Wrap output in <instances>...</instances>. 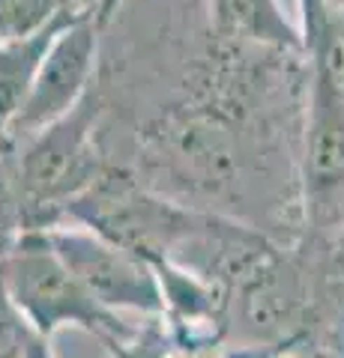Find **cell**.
<instances>
[{"instance_id":"cell-1","label":"cell","mask_w":344,"mask_h":358,"mask_svg":"<svg viewBox=\"0 0 344 358\" xmlns=\"http://www.w3.org/2000/svg\"><path fill=\"white\" fill-rule=\"evenodd\" d=\"M99 117L102 93L90 87V93L69 114L13 150L27 230H48L60 224L69 203H75L105 171L96 150Z\"/></svg>"},{"instance_id":"cell-2","label":"cell","mask_w":344,"mask_h":358,"mask_svg":"<svg viewBox=\"0 0 344 358\" xmlns=\"http://www.w3.org/2000/svg\"><path fill=\"white\" fill-rule=\"evenodd\" d=\"M0 275H4L6 293L13 299L21 320L48 338L66 326L84 329L102 338L108 346L129 343L135 331L123 326L117 313L105 310L99 301L81 287L63 260L48 245L46 230H25L0 257Z\"/></svg>"},{"instance_id":"cell-3","label":"cell","mask_w":344,"mask_h":358,"mask_svg":"<svg viewBox=\"0 0 344 358\" xmlns=\"http://www.w3.org/2000/svg\"><path fill=\"white\" fill-rule=\"evenodd\" d=\"M46 236L63 266L105 310H138L162 317L159 278L144 257L75 221L54 224Z\"/></svg>"},{"instance_id":"cell-4","label":"cell","mask_w":344,"mask_h":358,"mask_svg":"<svg viewBox=\"0 0 344 358\" xmlns=\"http://www.w3.org/2000/svg\"><path fill=\"white\" fill-rule=\"evenodd\" d=\"M99 33L102 27L96 24L93 13H87L69 21L54 36L15 120L9 122V129L0 138V150L13 152L36 131L66 117L90 93L99 57Z\"/></svg>"},{"instance_id":"cell-5","label":"cell","mask_w":344,"mask_h":358,"mask_svg":"<svg viewBox=\"0 0 344 358\" xmlns=\"http://www.w3.org/2000/svg\"><path fill=\"white\" fill-rule=\"evenodd\" d=\"M303 200L320 230L344 215V87L320 57H312L305 102Z\"/></svg>"},{"instance_id":"cell-6","label":"cell","mask_w":344,"mask_h":358,"mask_svg":"<svg viewBox=\"0 0 344 358\" xmlns=\"http://www.w3.org/2000/svg\"><path fill=\"white\" fill-rule=\"evenodd\" d=\"M216 36L270 51H303V33L284 18L279 0H207Z\"/></svg>"},{"instance_id":"cell-7","label":"cell","mask_w":344,"mask_h":358,"mask_svg":"<svg viewBox=\"0 0 344 358\" xmlns=\"http://www.w3.org/2000/svg\"><path fill=\"white\" fill-rule=\"evenodd\" d=\"M81 15H87V13H81ZM81 15L54 18L51 24L30 33V36L0 42V138H4V131L9 129V122L15 120L18 108L25 102L27 90L33 84V78H36L39 66L51 48L54 36H57L69 21L81 18Z\"/></svg>"},{"instance_id":"cell-8","label":"cell","mask_w":344,"mask_h":358,"mask_svg":"<svg viewBox=\"0 0 344 358\" xmlns=\"http://www.w3.org/2000/svg\"><path fill=\"white\" fill-rule=\"evenodd\" d=\"M27 338H30V326L15 310L13 299L6 293L4 275H0V358H25Z\"/></svg>"},{"instance_id":"cell-9","label":"cell","mask_w":344,"mask_h":358,"mask_svg":"<svg viewBox=\"0 0 344 358\" xmlns=\"http://www.w3.org/2000/svg\"><path fill=\"white\" fill-rule=\"evenodd\" d=\"M25 358H54L51 346H48V338H39L36 331H30V338L25 343Z\"/></svg>"},{"instance_id":"cell-10","label":"cell","mask_w":344,"mask_h":358,"mask_svg":"<svg viewBox=\"0 0 344 358\" xmlns=\"http://www.w3.org/2000/svg\"><path fill=\"white\" fill-rule=\"evenodd\" d=\"M120 6H123V0H99V6H96V15H93V18H96V24L105 30V24H108L111 18H114V13H117Z\"/></svg>"},{"instance_id":"cell-11","label":"cell","mask_w":344,"mask_h":358,"mask_svg":"<svg viewBox=\"0 0 344 358\" xmlns=\"http://www.w3.org/2000/svg\"><path fill=\"white\" fill-rule=\"evenodd\" d=\"M237 358H263V355H249V352H246V355H237Z\"/></svg>"}]
</instances>
